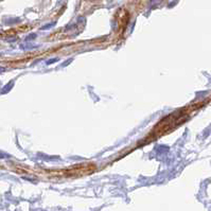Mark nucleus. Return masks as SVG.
<instances>
[{
  "instance_id": "f03ea898",
  "label": "nucleus",
  "mask_w": 211,
  "mask_h": 211,
  "mask_svg": "<svg viewBox=\"0 0 211 211\" xmlns=\"http://www.w3.org/2000/svg\"><path fill=\"white\" fill-rule=\"evenodd\" d=\"M36 37V35L35 34H30V36H28L26 38V40H30V39H33V38H35Z\"/></svg>"
},
{
  "instance_id": "20e7f679",
  "label": "nucleus",
  "mask_w": 211,
  "mask_h": 211,
  "mask_svg": "<svg viewBox=\"0 0 211 211\" xmlns=\"http://www.w3.org/2000/svg\"><path fill=\"white\" fill-rule=\"evenodd\" d=\"M4 70H5V68H3V67H0V72H3Z\"/></svg>"
},
{
  "instance_id": "7ed1b4c3",
  "label": "nucleus",
  "mask_w": 211,
  "mask_h": 211,
  "mask_svg": "<svg viewBox=\"0 0 211 211\" xmlns=\"http://www.w3.org/2000/svg\"><path fill=\"white\" fill-rule=\"evenodd\" d=\"M57 59H50V62H48V64H50V63H54V62H56Z\"/></svg>"
},
{
  "instance_id": "f257e3e1",
  "label": "nucleus",
  "mask_w": 211,
  "mask_h": 211,
  "mask_svg": "<svg viewBox=\"0 0 211 211\" xmlns=\"http://www.w3.org/2000/svg\"><path fill=\"white\" fill-rule=\"evenodd\" d=\"M13 85H14V82L12 81V82H10L9 84H7V85L4 86L3 87V89L1 90V95H4V93H9L11 89H12V87H13Z\"/></svg>"
}]
</instances>
